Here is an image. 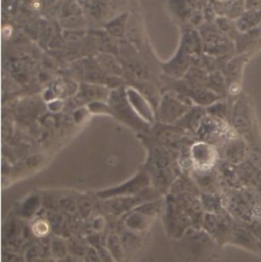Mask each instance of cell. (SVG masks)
I'll return each instance as SVG.
<instances>
[{"mask_svg": "<svg viewBox=\"0 0 261 262\" xmlns=\"http://www.w3.org/2000/svg\"><path fill=\"white\" fill-rule=\"evenodd\" d=\"M150 182L149 177L142 172L136 176L130 182L124 184L123 186H120L118 188L103 191L99 193L98 195L102 198H113V197H118V196H133L137 192H143L140 190H144L146 187H148Z\"/></svg>", "mask_w": 261, "mask_h": 262, "instance_id": "obj_1", "label": "cell"}, {"mask_svg": "<svg viewBox=\"0 0 261 262\" xmlns=\"http://www.w3.org/2000/svg\"><path fill=\"white\" fill-rule=\"evenodd\" d=\"M246 10L261 9V0H244Z\"/></svg>", "mask_w": 261, "mask_h": 262, "instance_id": "obj_7", "label": "cell"}, {"mask_svg": "<svg viewBox=\"0 0 261 262\" xmlns=\"http://www.w3.org/2000/svg\"><path fill=\"white\" fill-rule=\"evenodd\" d=\"M200 202L202 208L208 213H220L222 210V201L213 194H203Z\"/></svg>", "mask_w": 261, "mask_h": 262, "instance_id": "obj_5", "label": "cell"}, {"mask_svg": "<svg viewBox=\"0 0 261 262\" xmlns=\"http://www.w3.org/2000/svg\"><path fill=\"white\" fill-rule=\"evenodd\" d=\"M261 27V9L246 10L237 20V28L242 33L255 31Z\"/></svg>", "mask_w": 261, "mask_h": 262, "instance_id": "obj_2", "label": "cell"}, {"mask_svg": "<svg viewBox=\"0 0 261 262\" xmlns=\"http://www.w3.org/2000/svg\"><path fill=\"white\" fill-rule=\"evenodd\" d=\"M143 201V198L136 197V196H130L126 197L123 196V198H116L113 200L106 201L108 207L107 209L113 214H121L126 211H128L133 206H136L137 204H140Z\"/></svg>", "mask_w": 261, "mask_h": 262, "instance_id": "obj_3", "label": "cell"}, {"mask_svg": "<svg viewBox=\"0 0 261 262\" xmlns=\"http://www.w3.org/2000/svg\"><path fill=\"white\" fill-rule=\"evenodd\" d=\"M238 104L239 105L235 112L234 122L237 128L241 130H246L249 127V118H248L247 107L243 102H239Z\"/></svg>", "mask_w": 261, "mask_h": 262, "instance_id": "obj_6", "label": "cell"}, {"mask_svg": "<svg viewBox=\"0 0 261 262\" xmlns=\"http://www.w3.org/2000/svg\"><path fill=\"white\" fill-rule=\"evenodd\" d=\"M246 155V146L243 141L235 140L227 148V157L231 162L238 163L244 159Z\"/></svg>", "mask_w": 261, "mask_h": 262, "instance_id": "obj_4", "label": "cell"}]
</instances>
